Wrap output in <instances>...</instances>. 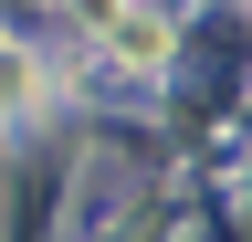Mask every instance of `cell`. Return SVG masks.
Here are the masks:
<instances>
[{"label": "cell", "mask_w": 252, "mask_h": 242, "mask_svg": "<svg viewBox=\"0 0 252 242\" xmlns=\"http://www.w3.org/2000/svg\"><path fill=\"white\" fill-rule=\"evenodd\" d=\"M105 42H116V64H126V74H158V64H168V21H158V11H116V21H105Z\"/></svg>", "instance_id": "obj_1"}]
</instances>
